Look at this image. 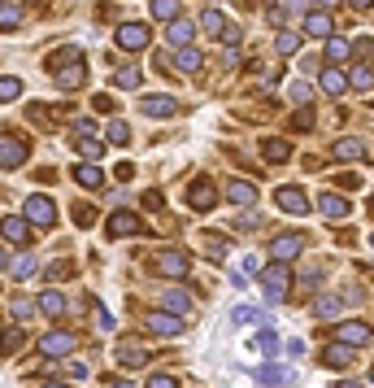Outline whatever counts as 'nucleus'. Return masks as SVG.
I'll return each instance as SVG.
<instances>
[{
  "mask_svg": "<svg viewBox=\"0 0 374 388\" xmlns=\"http://www.w3.org/2000/svg\"><path fill=\"white\" fill-rule=\"evenodd\" d=\"M22 345H26V332H22V328H9V332H5V353L13 358V353H22Z\"/></svg>",
  "mask_w": 374,
  "mask_h": 388,
  "instance_id": "nucleus-38",
  "label": "nucleus"
},
{
  "mask_svg": "<svg viewBox=\"0 0 374 388\" xmlns=\"http://www.w3.org/2000/svg\"><path fill=\"white\" fill-rule=\"evenodd\" d=\"M348 5H352V9H357V13H366V9H370V5H374V0H348Z\"/></svg>",
  "mask_w": 374,
  "mask_h": 388,
  "instance_id": "nucleus-54",
  "label": "nucleus"
},
{
  "mask_svg": "<svg viewBox=\"0 0 374 388\" xmlns=\"http://www.w3.org/2000/svg\"><path fill=\"white\" fill-rule=\"evenodd\" d=\"M370 209H374V197H370Z\"/></svg>",
  "mask_w": 374,
  "mask_h": 388,
  "instance_id": "nucleus-57",
  "label": "nucleus"
},
{
  "mask_svg": "<svg viewBox=\"0 0 374 388\" xmlns=\"http://www.w3.org/2000/svg\"><path fill=\"white\" fill-rule=\"evenodd\" d=\"M262 157H266V161H287V157H291V144H287V140H266V144H262Z\"/></svg>",
  "mask_w": 374,
  "mask_h": 388,
  "instance_id": "nucleus-31",
  "label": "nucleus"
},
{
  "mask_svg": "<svg viewBox=\"0 0 374 388\" xmlns=\"http://www.w3.org/2000/svg\"><path fill=\"white\" fill-rule=\"evenodd\" d=\"M5 245H31V227H26V223L22 218H5Z\"/></svg>",
  "mask_w": 374,
  "mask_h": 388,
  "instance_id": "nucleus-22",
  "label": "nucleus"
},
{
  "mask_svg": "<svg viewBox=\"0 0 374 388\" xmlns=\"http://www.w3.org/2000/svg\"><path fill=\"white\" fill-rule=\"evenodd\" d=\"M331 157L335 161H362L366 157V144L362 140H335L331 144Z\"/></svg>",
  "mask_w": 374,
  "mask_h": 388,
  "instance_id": "nucleus-16",
  "label": "nucleus"
},
{
  "mask_svg": "<svg viewBox=\"0 0 374 388\" xmlns=\"http://www.w3.org/2000/svg\"><path fill=\"white\" fill-rule=\"evenodd\" d=\"M322 362H327V366H348V362H352V345L331 341L327 349H322Z\"/></svg>",
  "mask_w": 374,
  "mask_h": 388,
  "instance_id": "nucleus-19",
  "label": "nucleus"
},
{
  "mask_svg": "<svg viewBox=\"0 0 374 388\" xmlns=\"http://www.w3.org/2000/svg\"><path fill=\"white\" fill-rule=\"evenodd\" d=\"M166 35H170V44H178V48H187V44H192V35H196V22L178 18V22H170V26H166Z\"/></svg>",
  "mask_w": 374,
  "mask_h": 388,
  "instance_id": "nucleus-21",
  "label": "nucleus"
},
{
  "mask_svg": "<svg viewBox=\"0 0 374 388\" xmlns=\"http://www.w3.org/2000/svg\"><path fill=\"white\" fill-rule=\"evenodd\" d=\"M314 314H318V318H335V314H339V301H335V297H318Z\"/></svg>",
  "mask_w": 374,
  "mask_h": 388,
  "instance_id": "nucleus-41",
  "label": "nucleus"
},
{
  "mask_svg": "<svg viewBox=\"0 0 374 388\" xmlns=\"http://www.w3.org/2000/svg\"><path fill=\"white\" fill-rule=\"evenodd\" d=\"M44 388H66V384H44Z\"/></svg>",
  "mask_w": 374,
  "mask_h": 388,
  "instance_id": "nucleus-56",
  "label": "nucleus"
},
{
  "mask_svg": "<svg viewBox=\"0 0 374 388\" xmlns=\"http://www.w3.org/2000/svg\"><path fill=\"white\" fill-rule=\"evenodd\" d=\"M348 88H352V83H348V79L339 74V70H331V66L322 70V92H327V96H344Z\"/></svg>",
  "mask_w": 374,
  "mask_h": 388,
  "instance_id": "nucleus-24",
  "label": "nucleus"
},
{
  "mask_svg": "<svg viewBox=\"0 0 374 388\" xmlns=\"http://www.w3.org/2000/svg\"><path fill=\"white\" fill-rule=\"evenodd\" d=\"M231 318H235V323H253V318H262V310H248V305H239Z\"/></svg>",
  "mask_w": 374,
  "mask_h": 388,
  "instance_id": "nucleus-50",
  "label": "nucleus"
},
{
  "mask_svg": "<svg viewBox=\"0 0 374 388\" xmlns=\"http://www.w3.org/2000/svg\"><path fill=\"white\" fill-rule=\"evenodd\" d=\"M187 205L201 209V214H205V209H214V205H218V188L209 184V179H196V184L187 188Z\"/></svg>",
  "mask_w": 374,
  "mask_h": 388,
  "instance_id": "nucleus-8",
  "label": "nucleus"
},
{
  "mask_svg": "<svg viewBox=\"0 0 374 388\" xmlns=\"http://www.w3.org/2000/svg\"><path fill=\"white\" fill-rule=\"evenodd\" d=\"M74 61H78V48H57V53L48 57V70H66Z\"/></svg>",
  "mask_w": 374,
  "mask_h": 388,
  "instance_id": "nucleus-34",
  "label": "nucleus"
},
{
  "mask_svg": "<svg viewBox=\"0 0 374 388\" xmlns=\"http://www.w3.org/2000/svg\"><path fill=\"white\" fill-rule=\"evenodd\" d=\"M26 153H31L26 140H18L13 131H0V166H5V170H18L26 161Z\"/></svg>",
  "mask_w": 374,
  "mask_h": 388,
  "instance_id": "nucleus-4",
  "label": "nucleus"
},
{
  "mask_svg": "<svg viewBox=\"0 0 374 388\" xmlns=\"http://www.w3.org/2000/svg\"><path fill=\"white\" fill-rule=\"evenodd\" d=\"M257 336H262V341H257V345H262V353H266V358H270V353L279 349V341H274V332H257Z\"/></svg>",
  "mask_w": 374,
  "mask_h": 388,
  "instance_id": "nucleus-49",
  "label": "nucleus"
},
{
  "mask_svg": "<svg viewBox=\"0 0 374 388\" xmlns=\"http://www.w3.org/2000/svg\"><path fill=\"white\" fill-rule=\"evenodd\" d=\"M262 288H266V301H283L287 297V288H291V270L283 262H274L262 270Z\"/></svg>",
  "mask_w": 374,
  "mask_h": 388,
  "instance_id": "nucleus-3",
  "label": "nucleus"
},
{
  "mask_svg": "<svg viewBox=\"0 0 374 388\" xmlns=\"http://www.w3.org/2000/svg\"><path fill=\"white\" fill-rule=\"evenodd\" d=\"M113 79H118V88H139V70L135 66H122Z\"/></svg>",
  "mask_w": 374,
  "mask_h": 388,
  "instance_id": "nucleus-42",
  "label": "nucleus"
},
{
  "mask_svg": "<svg viewBox=\"0 0 374 388\" xmlns=\"http://www.w3.org/2000/svg\"><path fill=\"white\" fill-rule=\"evenodd\" d=\"M161 305H166V310H174V314H192V293H178V288H174V293L161 297Z\"/></svg>",
  "mask_w": 374,
  "mask_h": 388,
  "instance_id": "nucleus-30",
  "label": "nucleus"
},
{
  "mask_svg": "<svg viewBox=\"0 0 374 388\" xmlns=\"http://www.w3.org/2000/svg\"><path fill=\"white\" fill-rule=\"evenodd\" d=\"M18 22H22L18 5H13V0H5V9H0V26H5V31H18Z\"/></svg>",
  "mask_w": 374,
  "mask_h": 388,
  "instance_id": "nucleus-39",
  "label": "nucleus"
},
{
  "mask_svg": "<svg viewBox=\"0 0 374 388\" xmlns=\"http://www.w3.org/2000/svg\"><path fill=\"white\" fill-rule=\"evenodd\" d=\"M279 209H287V214H309V197L300 188H279Z\"/></svg>",
  "mask_w": 374,
  "mask_h": 388,
  "instance_id": "nucleus-14",
  "label": "nucleus"
},
{
  "mask_svg": "<svg viewBox=\"0 0 374 388\" xmlns=\"http://www.w3.org/2000/svg\"><path fill=\"white\" fill-rule=\"evenodd\" d=\"M153 266H157V275H166V280H187V275H192V257L183 249H157Z\"/></svg>",
  "mask_w": 374,
  "mask_h": 388,
  "instance_id": "nucleus-1",
  "label": "nucleus"
},
{
  "mask_svg": "<svg viewBox=\"0 0 374 388\" xmlns=\"http://www.w3.org/2000/svg\"><path fill=\"white\" fill-rule=\"evenodd\" d=\"M139 232H144V223L131 214V209H118V214L109 218V236H118V240L122 236H139Z\"/></svg>",
  "mask_w": 374,
  "mask_h": 388,
  "instance_id": "nucleus-10",
  "label": "nucleus"
},
{
  "mask_svg": "<svg viewBox=\"0 0 374 388\" xmlns=\"http://www.w3.org/2000/svg\"><path fill=\"white\" fill-rule=\"evenodd\" d=\"M74 223H78V227H92V223H96V209H92V205H74Z\"/></svg>",
  "mask_w": 374,
  "mask_h": 388,
  "instance_id": "nucleus-45",
  "label": "nucleus"
},
{
  "mask_svg": "<svg viewBox=\"0 0 374 388\" xmlns=\"http://www.w3.org/2000/svg\"><path fill=\"white\" fill-rule=\"evenodd\" d=\"M18 92H22V79H0V101H18Z\"/></svg>",
  "mask_w": 374,
  "mask_h": 388,
  "instance_id": "nucleus-40",
  "label": "nucleus"
},
{
  "mask_svg": "<svg viewBox=\"0 0 374 388\" xmlns=\"http://www.w3.org/2000/svg\"><path fill=\"white\" fill-rule=\"evenodd\" d=\"M40 310H44L48 318H61V314H66V297H61L57 288H48V293L40 297Z\"/></svg>",
  "mask_w": 374,
  "mask_h": 388,
  "instance_id": "nucleus-26",
  "label": "nucleus"
},
{
  "mask_svg": "<svg viewBox=\"0 0 374 388\" xmlns=\"http://www.w3.org/2000/svg\"><path fill=\"white\" fill-rule=\"evenodd\" d=\"M26 218L35 223V227H53V223H57V205L48 197H26Z\"/></svg>",
  "mask_w": 374,
  "mask_h": 388,
  "instance_id": "nucleus-7",
  "label": "nucleus"
},
{
  "mask_svg": "<svg viewBox=\"0 0 374 388\" xmlns=\"http://www.w3.org/2000/svg\"><path fill=\"white\" fill-rule=\"evenodd\" d=\"M174 70H183V74H196L201 70V53H196V48H178V53H174Z\"/></svg>",
  "mask_w": 374,
  "mask_h": 388,
  "instance_id": "nucleus-25",
  "label": "nucleus"
},
{
  "mask_svg": "<svg viewBox=\"0 0 374 388\" xmlns=\"http://www.w3.org/2000/svg\"><path fill=\"white\" fill-rule=\"evenodd\" d=\"M305 35H314V40H335V18L331 13H322V9H314L305 18Z\"/></svg>",
  "mask_w": 374,
  "mask_h": 388,
  "instance_id": "nucleus-9",
  "label": "nucleus"
},
{
  "mask_svg": "<svg viewBox=\"0 0 374 388\" xmlns=\"http://www.w3.org/2000/svg\"><path fill=\"white\" fill-rule=\"evenodd\" d=\"M300 245H305L300 236H274L270 240V257H274V262H291V257L300 253Z\"/></svg>",
  "mask_w": 374,
  "mask_h": 388,
  "instance_id": "nucleus-12",
  "label": "nucleus"
},
{
  "mask_svg": "<svg viewBox=\"0 0 374 388\" xmlns=\"http://www.w3.org/2000/svg\"><path fill=\"white\" fill-rule=\"evenodd\" d=\"M74 184H78V188H101L105 175H101L96 161H78V166H74Z\"/></svg>",
  "mask_w": 374,
  "mask_h": 388,
  "instance_id": "nucleus-17",
  "label": "nucleus"
},
{
  "mask_svg": "<svg viewBox=\"0 0 374 388\" xmlns=\"http://www.w3.org/2000/svg\"><path fill=\"white\" fill-rule=\"evenodd\" d=\"M109 388H135V384H126V380H113V384H109Z\"/></svg>",
  "mask_w": 374,
  "mask_h": 388,
  "instance_id": "nucleus-55",
  "label": "nucleus"
},
{
  "mask_svg": "<svg viewBox=\"0 0 374 388\" xmlns=\"http://www.w3.org/2000/svg\"><path fill=\"white\" fill-rule=\"evenodd\" d=\"M257 380H262V384H287V380H291V371L279 366V362H266L262 371H257Z\"/></svg>",
  "mask_w": 374,
  "mask_h": 388,
  "instance_id": "nucleus-29",
  "label": "nucleus"
},
{
  "mask_svg": "<svg viewBox=\"0 0 374 388\" xmlns=\"http://www.w3.org/2000/svg\"><path fill=\"white\" fill-rule=\"evenodd\" d=\"M5 270L9 280H26V275H35V257H13V245H5Z\"/></svg>",
  "mask_w": 374,
  "mask_h": 388,
  "instance_id": "nucleus-13",
  "label": "nucleus"
},
{
  "mask_svg": "<svg viewBox=\"0 0 374 388\" xmlns=\"http://www.w3.org/2000/svg\"><path fill=\"white\" fill-rule=\"evenodd\" d=\"M157 22H178V0H148Z\"/></svg>",
  "mask_w": 374,
  "mask_h": 388,
  "instance_id": "nucleus-28",
  "label": "nucleus"
},
{
  "mask_svg": "<svg viewBox=\"0 0 374 388\" xmlns=\"http://www.w3.org/2000/svg\"><path fill=\"white\" fill-rule=\"evenodd\" d=\"M370 240H374V236H370Z\"/></svg>",
  "mask_w": 374,
  "mask_h": 388,
  "instance_id": "nucleus-58",
  "label": "nucleus"
},
{
  "mask_svg": "<svg viewBox=\"0 0 374 388\" xmlns=\"http://www.w3.org/2000/svg\"><path fill=\"white\" fill-rule=\"evenodd\" d=\"M148 388H178V384H174V375H153Z\"/></svg>",
  "mask_w": 374,
  "mask_h": 388,
  "instance_id": "nucleus-52",
  "label": "nucleus"
},
{
  "mask_svg": "<svg viewBox=\"0 0 374 388\" xmlns=\"http://www.w3.org/2000/svg\"><path fill=\"white\" fill-rule=\"evenodd\" d=\"M44 275H48V284H53V280H66V275H74V266H66V262H57V266H48Z\"/></svg>",
  "mask_w": 374,
  "mask_h": 388,
  "instance_id": "nucleus-48",
  "label": "nucleus"
},
{
  "mask_svg": "<svg viewBox=\"0 0 374 388\" xmlns=\"http://www.w3.org/2000/svg\"><path fill=\"white\" fill-rule=\"evenodd\" d=\"M314 5H318V9H322V13H331V9H335V5H339V0H314Z\"/></svg>",
  "mask_w": 374,
  "mask_h": 388,
  "instance_id": "nucleus-53",
  "label": "nucleus"
},
{
  "mask_svg": "<svg viewBox=\"0 0 374 388\" xmlns=\"http://www.w3.org/2000/svg\"><path fill=\"white\" fill-rule=\"evenodd\" d=\"M318 209H322L327 218H348V201L335 197V192H322V197H318Z\"/></svg>",
  "mask_w": 374,
  "mask_h": 388,
  "instance_id": "nucleus-20",
  "label": "nucleus"
},
{
  "mask_svg": "<svg viewBox=\"0 0 374 388\" xmlns=\"http://www.w3.org/2000/svg\"><path fill=\"white\" fill-rule=\"evenodd\" d=\"M83 79H87V66H83V61H74V66H66V70H57V88H66V92H74V88H83Z\"/></svg>",
  "mask_w": 374,
  "mask_h": 388,
  "instance_id": "nucleus-18",
  "label": "nucleus"
},
{
  "mask_svg": "<svg viewBox=\"0 0 374 388\" xmlns=\"http://www.w3.org/2000/svg\"><path fill=\"white\" fill-rule=\"evenodd\" d=\"M291 127H300V131H309V127H314V109H309V105H300V114L291 118Z\"/></svg>",
  "mask_w": 374,
  "mask_h": 388,
  "instance_id": "nucleus-46",
  "label": "nucleus"
},
{
  "mask_svg": "<svg viewBox=\"0 0 374 388\" xmlns=\"http://www.w3.org/2000/svg\"><path fill=\"white\" fill-rule=\"evenodd\" d=\"M74 149L83 153L87 161H101V153H105V144H101V140H92L87 131H78V136H74Z\"/></svg>",
  "mask_w": 374,
  "mask_h": 388,
  "instance_id": "nucleus-27",
  "label": "nucleus"
},
{
  "mask_svg": "<svg viewBox=\"0 0 374 388\" xmlns=\"http://www.w3.org/2000/svg\"><path fill=\"white\" fill-rule=\"evenodd\" d=\"M287 92H291V101H296V105H309V96H314V92H309V83H291Z\"/></svg>",
  "mask_w": 374,
  "mask_h": 388,
  "instance_id": "nucleus-47",
  "label": "nucleus"
},
{
  "mask_svg": "<svg viewBox=\"0 0 374 388\" xmlns=\"http://www.w3.org/2000/svg\"><path fill=\"white\" fill-rule=\"evenodd\" d=\"M226 201H235V205H253V201H257V188H253V184H244V179H231V184H226Z\"/></svg>",
  "mask_w": 374,
  "mask_h": 388,
  "instance_id": "nucleus-23",
  "label": "nucleus"
},
{
  "mask_svg": "<svg viewBox=\"0 0 374 388\" xmlns=\"http://www.w3.org/2000/svg\"><path fill=\"white\" fill-rule=\"evenodd\" d=\"M105 140H109V144H126V140H131V131H126L122 122H109V131H105Z\"/></svg>",
  "mask_w": 374,
  "mask_h": 388,
  "instance_id": "nucleus-44",
  "label": "nucleus"
},
{
  "mask_svg": "<svg viewBox=\"0 0 374 388\" xmlns=\"http://www.w3.org/2000/svg\"><path fill=\"white\" fill-rule=\"evenodd\" d=\"M148 332L153 336H178V332H183V323H178L174 314H166V310H153L148 314Z\"/></svg>",
  "mask_w": 374,
  "mask_h": 388,
  "instance_id": "nucleus-15",
  "label": "nucleus"
},
{
  "mask_svg": "<svg viewBox=\"0 0 374 388\" xmlns=\"http://www.w3.org/2000/svg\"><path fill=\"white\" fill-rule=\"evenodd\" d=\"M139 109L148 118H170V114H178V101H174V96H144Z\"/></svg>",
  "mask_w": 374,
  "mask_h": 388,
  "instance_id": "nucleus-11",
  "label": "nucleus"
},
{
  "mask_svg": "<svg viewBox=\"0 0 374 388\" xmlns=\"http://www.w3.org/2000/svg\"><path fill=\"white\" fill-rule=\"evenodd\" d=\"M201 26L209 31V35H226V18L218 9H205V18H201Z\"/></svg>",
  "mask_w": 374,
  "mask_h": 388,
  "instance_id": "nucleus-35",
  "label": "nucleus"
},
{
  "mask_svg": "<svg viewBox=\"0 0 374 388\" xmlns=\"http://www.w3.org/2000/svg\"><path fill=\"white\" fill-rule=\"evenodd\" d=\"M370 323H357V318H348V323H339L335 328V341H344V345H352V349H362V345H370Z\"/></svg>",
  "mask_w": 374,
  "mask_h": 388,
  "instance_id": "nucleus-6",
  "label": "nucleus"
},
{
  "mask_svg": "<svg viewBox=\"0 0 374 388\" xmlns=\"http://www.w3.org/2000/svg\"><path fill=\"white\" fill-rule=\"evenodd\" d=\"M274 48H279V57H291V53H300V35H296V31H279V40H274Z\"/></svg>",
  "mask_w": 374,
  "mask_h": 388,
  "instance_id": "nucleus-32",
  "label": "nucleus"
},
{
  "mask_svg": "<svg viewBox=\"0 0 374 388\" xmlns=\"http://www.w3.org/2000/svg\"><path fill=\"white\" fill-rule=\"evenodd\" d=\"M148 40H153L148 22H122V26H118V48H126V53H139Z\"/></svg>",
  "mask_w": 374,
  "mask_h": 388,
  "instance_id": "nucleus-5",
  "label": "nucleus"
},
{
  "mask_svg": "<svg viewBox=\"0 0 374 388\" xmlns=\"http://www.w3.org/2000/svg\"><path fill=\"white\" fill-rule=\"evenodd\" d=\"M327 57H331V61H344V57H348V40H339V35L327 40Z\"/></svg>",
  "mask_w": 374,
  "mask_h": 388,
  "instance_id": "nucleus-43",
  "label": "nucleus"
},
{
  "mask_svg": "<svg viewBox=\"0 0 374 388\" xmlns=\"http://www.w3.org/2000/svg\"><path fill=\"white\" fill-rule=\"evenodd\" d=\"M348 83H352L357 92H370V88H374V74H370V66H352V74H348Z\"/></svg>",
  "mask_w": 374,
  "mask_h": 388,
  "instance_id": "nucleus-36",
  "label": "nucleus"
},
{
  "mask_svg": "<svg viewBox=\"0 0 374 388\" xmlns=\"http://www.w3.org/2000/svg\"><path fill=\"white\" fill-rule=\"evenodd\" d=\"M118 362H122V366H144V362H148V353H144L139 345H122V349H118Z\"/></svg>",
  "mask_w": 374,
  "mask_h": 388,
  "instance_id": "nucleus-33",
  "label": "nucleus"
},
{
  "mask_svg": "<svg viewBox=\"0 0 374 388\" xmlns=\"http://www.w3.org/2000/svg\"><path fill=\"white\" fill-rule=\"evenodd\" d=\"M66 375H74V380H87V362H70V366H66Z\"/></svg>",
  "mask_w": 374,
  "mask_h": 388,
  "instance_id": "nucleus-51",
  "label": "nucleus"
},
{
  "mask_svg": "<svg viewBox=\"0 0 374 388\" xmlns=\"http://www.w3.org/2000/svg\"><path fill=\"white\" fill-rule=\"evenodd\" d=\"M9 310H13V318H18V323H26L31 314H35V301H31V297H13Z\"/></svg>",
  "mask_w": 374,
  "mask_h": 388,
  "instance_id": "nucleus-37",
  "label": "nucleus"
},
{
  "mask_svg": "<svg viewBox=\"0 0 374 388\" xmlns=\"http://www.w3.org/2000/svg\"><path fill=\"white\" fill-rule=\"evenodd\" d=\"M74 345H78V336H74V332H66V328L44 332L40 341H35V349L44 353V358H66V353H74Z\"/></svg>",
  "mask_w": 374,
  "mask_h": 388,
  "instance_id": "nucleus-2",
  "label": "nucleus"
}]
</instances>
